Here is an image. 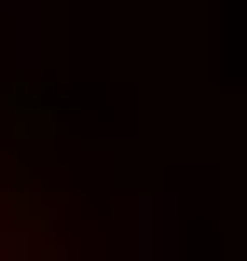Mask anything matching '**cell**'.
<instances>
[{
    "label": "cell",
    "instance_id": "1",
    "mask_svg": "<svg viewBox=\"0 0 247 261\" xmlns=\"http://www.w3.org/2000/svg\"><path fill=\"white\" fill-rule=\"evenodd\" d=\"M0 261H28V234H14V220H0Z\"/></svg>",
    "mask_w": 247,
    "mask_h": 261
}]
</instances>
